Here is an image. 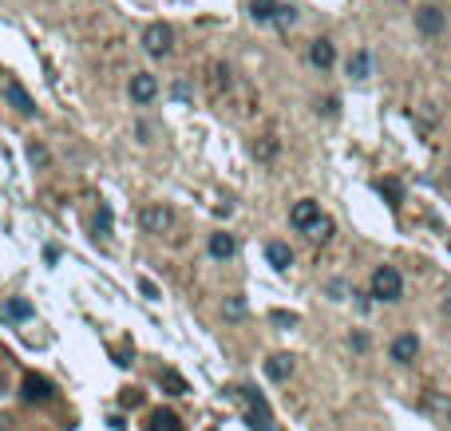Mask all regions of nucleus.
Listing matches in <instances>:
<instances>
[{
    "label": "nucleus",
    "instance_id": "13",
    "mask_svg": "<svg viewBox=\"0 0 451 431\" xmlns=\"http://www.w3.org/2000/svg\"><path fill=\"white\" fill-rule=\"evenodd\" d=\"M345 71H349V76L357 79V84H365V79L372 76V56H368L365 48H357V51L349 56V64H345Z\"/></svg>",
    "mask_w": 451,
    "mask_h": 431
},
{
    "label": "nucleus",
    "instance_id": "29",
    "mask_svg": "<svg viewBox=\"0 0 451 431\" xmlns=\"http://www.w3.org/2000/svg\"><path fill=\"white\" fill-rule=\"evenodd\" d=\"M273 325H297V317H293V313H281V309H277V313H273Z\"/></svg>",
    "mask_w": 451,
    "mask_h": 431
},
{
    "label": "nucleus",
    "instance_id": "15",
    "mask_svg": "<svg viewBox=\"0 0 451 431\" xmlns=\"http://www.w3.org/2000/svg\"><path fill=\"white\" fill-rule=\"evenodd\" d=\"M265 262H269L273 269H289L293 265V249L285 242H269L265 245Z\"/></svg>",
    "mask_w": 451,
    "mask_h": 431
},
{
    "label": "nucleus",
    "instance_id": "11",
    "mask_svg": "<svg viewBox=\"0 0 451 431\" xmlns=\"http://www.w3.org/2000/svg\"><path fill=\"white\" fill-rule=\"evenodd\" d=\"M309 64H313L317 71H329L332 64H337V48H332V40H313L309 44Z\"/></svg>",
    "mask_w": 451,
    "mask_h": 431
},
{
    "label": "nucleus",
    "instance_id": "26",
    "mask_svg": "<svg viewBox=\"0 0 451 431\" xmlns=\"http://www.w3.org/2000/svg\"><path fill=\"white\" fill-rule=\"evenodd\" d=\"M119 404H123V407H139V404H143V392H139V388H127V392L119 396Z\"/></svg>",
    "mask_w": 451,
    "mask_h": 431
},
{
    "label": "nucleus",
    "instance_id": "1",
    "mask_svg": "<svg viewBox=\"0 0 451 431\" xmlns=\"http://www.w3.org/2000/svg\"><path fill=\"white\" fill-rule=\"evenodd\" d=\"M368 297H372V301H384V304L400 301V297H404V277H400V269H396V265H380V269L372 273Z\"/></svg>",
    "mask_w": 451,
    "mask_h": 431
},
{
    "label": "nucleus",
    "instance_id": "31",
    "mask_svg": "<svg viewBox=\"0 0 451 431\" xmlns=\"http://www.w3.org/2000/svg\"><path fill=\"white\" fill-rule=\"evenodd\" d=\"M352 348H357V352H365V348H368V337H365V332H352Z\"/></svg>",
    "mask_w": 451,
    "mask_h": 431
},
{
    "label": "nucleus",
    "instance_id": "33",
    "mask_svg": "<svg viewBox=\"0 0 451 431\" xmlns=\"http://www.w3.org/2000/svg\"><path fill=\"white\" fill-rule=\"evenodd\" d=\"M443 420L451 423V392H447V400H443Z\"/></svg>",
    "mask_w": 451,
    "mask_h": 431
},
{
    "label": "nucleus",
    "instance_id": "18",
    "mask_svg": "<svg viewBox=\"0 0 451 431\" xmlns=\"http://www.w3.org/2000/svg\"><path fill=\"white\" fill-rule=\"evenodd\" d=\"M159 384L171 392V396H187V380H182L174 368H162V372H159Z\"/></svg>",
    "mask_w": 451,
    "mask_h": 431
},
{
    "label": "nucleus",
    "instance_id": "24",
    "mask_svg": "<svg viewBox=\"0 0 451 431\" xmlns=\"http://www.w3.org/2000/svg\"><path fill=\"white\" fill-rule=\"evenodd\" d=\"M28 159H32V167H48V147L28 143Z\"/></svg>",
    "mask_w": 451,
    "mask_h": 431
},
{
    "label": "nucleus",
    "instance_id": "30",
    "mask_svg": "<svg viewBox=\"0 0 451 431\" xmlns=\"http://www.w3.org/2000/svg\"><path fill=\"white\" fill-rule=\"evenodd\" d=\"M139 289H143V297H151V301H154V297H159V289H154V281H139Z\"/></svg>",
    "mask_w": 451,
    "mask_h": 431
},
{
    "label": "nucleus",
    "instance_id": "20",
    "mask_svg": "<svg viewBox=\"0 0 451 431\" xmlns=\"http://www.w3.org/2000/svg\"><path fill=\"white\" fill-rule=\"evenodd\" d=\"M380 194H388L392 206H400L404 202V182H400V178H384V182H380Z\"/></svg>",
    "mask_w": 451,
    "mask_h": 431
},
{
    "label": "nucleus",
    "instance_id": "9",
    "mask_svg": "<svg viewBox=\"0 0 451 431\" xmlns=\"http://www.w3.org/2000/svg\"><path fill=\"white\" fill-rule=\"evenodd\" d=\"M416 28L424 36H440L443 28H447V16H443L435 4H424V9H416Z\"/></svg>",
    "mask_w": 451,
    "mask_h": 431
},
{
    "label": "nucleus",
    "instance_id": "5",
    "mask_svg": "<svg viewBox=\"0 0 451 431\" xmlns=\"http://www.w3.org/2000/svg\"><path fill=\"white\" fill-rule=\"evenodd\" d=\"M0 91H4V103H9V107L16 111V115H24V119H32V115H36V99L28 95V87L20 84V79H12V76H9Z\"/></svg>",
    "mask_w": 451,
    "mask_h": 431
},
{
    "label": "nucleus",
    "instance_id": "22",
    "mask_svg": "<svg viewBox=\"0 0 451 431\" xmlns=\"http://www.w3.org/2000/svg\"><path fill=\"white\" fill-rule=\"evenodd\" d=\"M309 237H313V242H329V237H332V218H324V214H321V222L309 229Z\"/></svg>",
    "mask_w": 451,
    "mask_h": 431
},
{
    "label": "nucleus",
    "instance_id": "17",
    "mask_svg": "<svg viewBox=\"0 0 451 431\" xmlns=\"http://www.w3.org/2000/svg\"><path fill=\"white\" fill-rule=\"evenodd\" d=\"M147 431H187V427L179 423L174 412H154L151 420H147Z\"/></svg>",
    "mask_w": 451,
    "mask_h": 431
},
{
    "label": "nucleus",
    "instance_id": "28",
    "mask_svg": "<svg viewBox=\"0 0 451 431\" xmlns=\"http://www.w3.org/2000/svg\"><path fill=\"white\" fill-rule=\"evenodd\" d=\"M329 293H332V301H345V293H349V289H345V281H332Z\"/></svg>",
    "mask_w": 451,
    "mask_h": 431
},
{
    "label": "nucleus",
    "instance_id": "32",
    "mask_svg": "<svg viewBox=\"0 0 451 431\" xmlns=\"http://www.w3.org/2000/svg\"><path fill=\"white\" fill-rule=\"evenodd\" d=\"M341 111V99H324V115H337Z\"/></svg>",
    "mask_w": 451,
    "mask_h": 431
},
{
    "label": "nucleus",
    "instance_id": "23",
    "mask_svg": "<svg viewBox=\"0 0 451 431\" xmlns=\"http://www.w3.org/2000/svg\"><path fill=\"white\" fill-rule=\"evenodd\" d=\"M226 317H230V321H242V317H246V297H230V301H226Z\"/></svg>",
    "mask_w": 451,
    "mask_h": 431
},
{
    "label": "nucleus",
    "instance_id": "34",
    "mask_svg": "<svg viewBox=\"0 0 451 431\" xmlns=\"http://www.w3.org/2000/svg\"><path fill=\"white\" fill-rule=\"evenodd\" d=\"M443 187H447V190H451V170H447V178H443Z\"/></svg>",
    "mask_w": 451,
    "mask_h": 431
},
{
    "label": "nucleus",
    "instance_id": "4",
    "mask_svg": "<svg viewBox=\"0 0 451 431\" xmlns=\"http://www.w3.org/2000/svg\"><path fill=\"white\" fill-rule=\"evenodd\" d=\"M139 226H143L147 234H167V229L174 226V210L162 206V202H151V206L139 210Z\"/></svg>",
    "mask_w": 451,
    "mask_h": 431
},
{
    "label": "nucleus",
    "instance_id": "8",
    "mask_svg": "<svg viewBox=\"0 0 451 431\" xmlns=\"http://www.w3.org/2000/svg\"><path fill=\"white\" fill-rule=\"evenodd\" d=\"M131 103H139V107H147V103L159 95V79L151 76V71H139V76H131Z\"/></svg>",
    "mask_w": 451,
    "mask_h": 431
},
{
    "label": "nucleus",
    "instance_id": "10",
    "mask_svg": "<svg viewBox=\"0 0 451 431\" xmlns=\"http://www.w3.org/2000/svg\"><path fill=\"white\" fill-rule=\"evenodd\" d=\"M420 356V337L416 332H400V337L392 340V360L396 364H412Z\"/></svg>",
    "mask_w": 451,
    "mask_h": 431
},
{
    "label": "nucleus",
    "instance_id": "21",
    "mask_svg": "<svg viewBox=\"0 0 451 431\" xmlns=\"http://www.w3.org/2000/svg\"><path fill=\"white\" fill-rule=\"evenodd\" d=\"M95 234H103V237L111 234V206L107 202H99V214H95Z\"/></svg>",
    "mask_w": 451,
    "mask_h": 431
},
{
    "label": "nucleus",
    "instance_id": "6",
    "mask_svg": "<svg viewBox=\"0 0 451 431\" xmlns=\"http://www.w3.org/2000/svg\"><path fill=\"white\" fill-rule=\"evenodd\" d=\"M317 222H321V206H317L313 198H301V202H293V210H289V226H293V229L309 234Z\"/></svg>",
    "mask_w": 451,
    "mask_h": 431
},
{
    "label": "nucleus",
    "instance_id": "3",
    "mask_svg": "<svg viewBox=\"0 0 451 431\" xmlns=\"http://www.w3.org/2000/svg\"><path fill=\"white\" fill-rule=\"evenodd\" d=\"M238 396L246 400V407H249V427L254 431H273V412H269V404H265V396L257 388H238Z\"/></svg>",
    "mask_w": 451,
    "mask_h": 431
},
{
    "label": "nucleus",
    "instance_id": "19",
    "mask_svg": "<svg viewBox=\"0 0 451 431\" xmlns=\"http://www.w3.org/2000/svg\"><path fill=\"white\" fill-rule=\"evenodd\" d=\"M4 317H9V321H28V317H32V304H28L24 297H12V301H4Z\"/></svg>",
    "mask_w": 451,
    "mask_h": 431
},
{
    "label": "nucleus",
    "instance_id": "16",
    "mask_svg": "<svg viewBox=\"0 0 451 431\" xmlns=\"http://www.w3.org/2000/svg\"><path fill=\"white\" fill-rule=\"evenodd\" d=\"M281 12V0H249V16L257 20V24H273Z\"/></svg>",
    "mask_w": 451,
    "mask_h": 431
},
{
    "label": "nucleus",
    "instance_id": "25",
    "mask_svg": "<svg viewBox=\"0 0 451 431\" xmlns=\"http://www.w3.org/2000/svg\"><path fill=\"white\" fill-rule=\"evenodd\" d=\"M293 20H297V9H293V4H281V12H277V20H273V24H281V28H289Z\"/></svg>",
    "mask_w": 451,
    "mask_h": 431
},
{
    "label": "nucleus",
    "instance_id": "7",
    "mask_svg": "<svg viewBox=\"0 0 451 431\" xmlns=\"http://www.w3.org/2000/svg\"><path fill=\"white\" fill-rule=\"evenodd\" d=\"M20 396H24V404H48V400H56V388H51V380L28 372L24 384H20Z\"/></svg>",
    "mask_w": 451,
    "mask_h": 431
},
{
    "label": "nucleus",
    "instance_id": "2",
    "mask_svg": "<svg viewBox=\"0 0 451 431\" xmlns=\"http://www.w3.org/2000/svg\"><path fill=\"white\" fill-rule=\"evenodd\" d=\"M143 51L147 56H154V59H162V56H171L174 51V28L171 24H147L143 28Z\"/></svg>",
    "mask_w": 451,
    "mask_h": 431
},
{
    "label": "nucleus",
    "instance_id": "12",
    "mask_svg": "<svg viewBox=\"0 0 451 431\" xmlns=\"http://www.w3.org/2000/svg\"><path fill=\"white\" fill-rule=\"evenodd\" d=\"M210 257L214 262H230L234 254H238V242H234V234H210Z\"/></svg>",
    "mask_w": 451,
    "mask_h": 431
},
{
    "label": "nucleus",
    "instance_id": "27",
    "mask_svg": "<svg viewBox=\"0 0 451 431\" xmlns=\"http://www.w3.org/2000/svg\"><path fill=\"white\" fill-rule=\"evenodd\" d=\"M171 95H174V99H190V84H187V79H179V84L171 87Z\"/></svg>",
    "mask_w": 451,
    "mask_h": 431
},
{
    "label": "nucleus",
    "instance_id": "14",
    "mask_svg": "<svg viewBox=\"0 0 451 431\" xmlns=\"http://www.w3.org/2000/svg\"><path fill=\"white\" fill-rule=\"evenodd\" d=\"M265 376H269V380H289L293 376V356H285V352H277V356H269V360H265Z\"/></svg>",
    "mask_w": 451,
    "mask_h": 431
}]
</instances>
